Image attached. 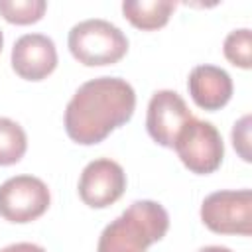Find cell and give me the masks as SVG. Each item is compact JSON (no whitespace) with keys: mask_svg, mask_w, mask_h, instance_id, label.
Returning a JSON list of instances; mask_svg holds the SVG:
<instances>
[{"mask_svg":"<svg viewBox=\"0 0 252 252\" xmlns=\"http://www.w3.org/2000/svg\"><path fill=\"white\" fill-rule=\"evenodd\" d=\"M183 165L199 175L219 169L224 158V144L217 126L207 120L191 118L177 134L173 144Z\"/></svg>","mask_w":252,"mask_h":252,"instance_id":"cell-4","label":"cell"},{"mask_svg":"<svg viewBox=\"0 0 252 252\" xmlns=\"http://www.w3.org/2000/svg\"><path fill=\"white\" fill-rule=\"evenodd\" d=\"M197 252H232V250L226 248V246H205V248H201Z\"/></svg>","mask_w":252,"mask_h":252,"instance_id":"cell-17","label":"cell"},{"mask_svg":"<svg viewBox=\"0 0 252 252\" xmlns=\"http://www.w3.org/2000/svg\"><path fill=\"white\" fill-rule=\"evenodd\" d=\"M0 252H47V250L37 244H32V242H16V244L2 248Z\"/></svg>","mask_w":252,"mask_h":252,"instance_id":"cell-16","label":"cell"},{"mask_svg":"<svg viewBox=\"0 0 252 252\" xmlns=\"http://www.w3.org/2000/svg\"><path fill=\"white\" fill-rule=\"evenodd\" d=\"M67 45L79 63L87 67H100L118 63L126 55L128 37L114 24L100 18H91L71 28Z\"/></svg>","mask_w":252,"mask_h":252,"instance_id":"cell-3","label":"cell"},{"mask_svg":"<svg viewBox=\"0 0 252 252\" xmlns=\"http://www.w3.org/2000/svg\"><path fill=\"white\" fill-rule=\"evenodd\" d=\"M252 33L248 28H240V30H234L230 32L226 37H224V45H222V51H224V57L240 67V69H250L252 65Z\"/></svg>","mask_w":252,"mask_h":252,"instance_id":"cell-14","label":"cell"},{"mask_svg":"<svg viewBox=\"0 0 252 252\" xmlns=\"http://www.w3.org/2000/svg\"><path fill=\"white\" fill-rule=\"evenodd\" d=\"M126 189V173L120 163L98 158L85 165L79 177V197L93 209H104L116 203Z\"/></svg>","mask_w":252,"mask_h":252,"instance_id":"cell-7","label":"cell"},{"mask_svg":"<svg viewBox=\"0 0 252 252\" xmlns=\"http://www.w3.org/2000/svg\"><path fill=\"white\" fill-rule=\"evenodd\" d=\"M232 146L244 161H250V116H242L232 128Z\"/></svg>","mask_w":252,"mask_h":252,"instance_id":"cell-15","label":"cell"},{"mask_svg":"<svg viewBox=\"0 0 252 252\" xmlns=\"http://www.w3.org/2000/svg\"><path fill=\"white\" fill-rule=\"evenodd\" d=\"M193 118L179 93L163 89L152 94L146 114V128L154 142L173 148L179 130Z\"/></svg>","mask_w":252,"mask_h":252,"instance_id":"cell-8","label":"cell"},{"mask_svg":"<svg viewBox=\"0 0 252 252\" xmlns=\"http://www.w3.org/2000/svg\"><path fill=\"white\" fill-rule=\"evenodd\" d=\"M187 89L199 108L219 110L232 96V79L217 65H197L189 73Z\"/></svg>","mask_w":252,"mask_h":252,"instance_id":"cell-10","label":"cell"},{"mask_svg":"<svg viewBox=\"0 0 252 252\" xmlns=\"http://www.w3.org/2000/svg\"><path fill=\"white\" fill-rule=\"evenodd\" d=\"M57 67V49L43 33H26L12 47V69L26 81H41Z\"/></svg>","mask_w":252,"mask_h":252,"instance_id":"cell-9","label":"cell"},{"mask_svg":"<svg viewBox=\"0 0 252 252\" xmlns=\"http://www.w3.org/2000/svg\"><path fill=\"white\" fill-rule=\"evenodd\" d=\"M47 185L33 175H16L0 185V217L10 222H32L49 207Z\"/></svg>","mask_w":252,"mask_h":252,"instance_id":"cell-6","label":"cell"},{"mask_svg":"<svg viewBox=\"0 0 252 252\" xmlns=\"http://www.w3.org/2000/svg\"><path fill=\"white\" fill-rule=\"evenodd\" d=\"M169 228L167 211L156 201H134L120 217L104 226L96 252H146Z\"/></svg>","mask_w":252,"mask_h":252,"instance_id":"cell-2","label":"cell"},{"mask_svg":"<svg viewBox=\"0 0 252 252\" xmlns=\"http://www.w3.org/2000/svg\"><path fill=\"white\" fill-rule=\"evenodd\" d=\"M2 45H4V35H2V32H0V51H2Z\"/></svg>","mask_w":252,"mask_h":252,"instance_id":"cell-18","label":"cell"},{"mask_svg":"<svg viewBox=\"0 0 252 252\" xmlns=\"http://www.w3.org/2000/svg\"><path fill=\"white\" fill-rule=\"evenodd\" d=\"M203 224L217 234L252 232V193L250 189L215 191L201 203Z\"/></svg>","mask_w":252,"mask_h":252,"instance_id":"cell-5","label":"cell"},{"mask_svg":"<svg viewBox=\"0 0 252 252\" xmlns=\"http://www.w3.org/2000/svg\"><path fill=\"white\" fill-rule=\"evenodd\" d=\"M47 8L45 0H0V16L18 26L35 24L43 18Z\"/></svg>","mask_w":252,"mask_h":252,"instance_id":"cell-13","label":"cell"},{"mask_svg":"<svg viewBox=\"0 0 252 252\" xmlns=\"http://www.w3.org/2000/svg\"><path fill=\"white\" fill-rule=\"evenodd\" d=\"M175 8L171 0H126L122 2L124 18L138 30L163 28Z\"/></svg>","mask_w":252,"mask_h":252,"instance_id":"cell-11","label":"cell"},{"mask_svg":"<svg viewBox=\"0 0 252 252\" xmlns=\"http://www.w3.org/2000/svg\"><path fill=\"white\" fill-rule=\"evenodd\" d=\"M28 150V138L24 128L10 120L0 116V165H12L18 163Z\"/></svg>","mask_w":252,"mask_h":252,"instance_id":"cell-12","label":"cell"},{"mask_svg":"<svg viewBox=\"0 0 252 252\" xmlns=\"http://www.w3.org/2000/svg\"><path fill=\"white\" fill-rule=\"evenodd\" d=\"M136 108L132 85L120 77H96L83 83L65 108V132L81 144L102 142L112 130L126 124Z\"/></svg>","mask_w":252,"mask_h":252,"instance_id":"cell-1","label":"cell"}]
</instances>
